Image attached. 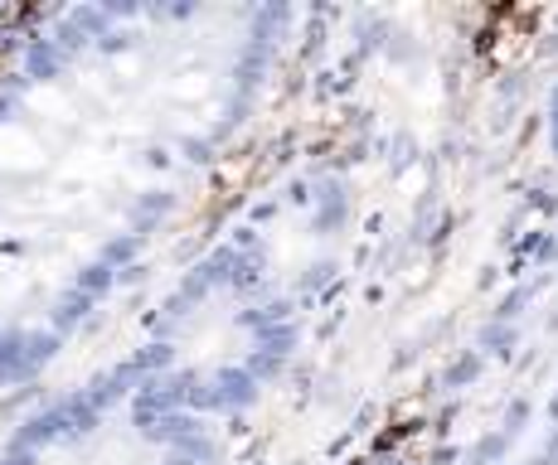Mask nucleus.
Returning <instances> with one entry per match:
<instances>
[{
	"mask_svg": "<svg viewBox=\"0 0 558 465\" xmlns=\"http://www.w3.org/2000/svg\"><path fill=\"white\" fill-rule=\"evenodd\" d=\"M549 146H554V156H558V107H554V117H549Z\"/></svg>",
	"mask_w": 558,
	"mask_h": 465,
	"instance_id": "obj_5",
	"label": "nucleus"
},
{
	"mask_svg": "<svg viewBox=\"0 0 558 465\" xmlns=\"http://www.w3.org/2000/svg\"><path fill=\"white\" fill-rule=\"evenodd\" d=\"M549 413H554V421H558V397H554V407H549Z\"/></svg>",
	"mask_w": 558,
	"mask_h": 465,
	"instance_id": "obj_6",
	"label": "nucleus"
},
{
	"mask_svg": "<svg viewBox=\"0 0 558 465\" xmlns=\"http://www.w3.org/2000/svg\"><path fill=\"white\" fill-rule=\"evenodd\" d=\"M481 374V354H461V359L447 369V383L452 388H461V383H471V378Z\"/></svg>",
	"mask_w": 558,
	"mask_h": 465,
	"instance_id": "obj_3",
	"label": "nucleus"
},
{
	"mask_svg": "<svg viewBox=\"0 0 558 465\" xmlns=\"http://www.w3.org/2000/svg\"><path fill=\"white\" fill-rule=\"evenodd\" d=\"M287 5L29 10L0 49V427L214 247L263 156Z\"/></svg>",
	"mask_w": 558,
	"mask_h": 465,
	"instance_id": "obj_1",
	"label": "nucleus"
},
{
	"mask_svg": "<svg viewBox=\"0 0 558 465\" xmlns=\"http://www.w3.org/2000/svg\"><path fill=\"white\" fill-rule=\"evenodd\" d=\"M25 15H29V10H5V5H0V49L15 39V29L25 25Z\"/></svg>",
	"mask_w": 558,
	"mask_h": 465,
	"instance_id": "obj_4",
	"label": "nucleus"
},
{
	"mask_svg": "<svg viewBox=\"0 0 558 465\" xmlns=\"http://www.w3.org/2000/svg\"><path fill=\"white\" fill-rule=\"evenodd\" d=\"M554 107H558V88H554Z\"/></svg>",
	"mask_w": 558,
	"mask_h": 465,
	"instance_id": "obj_7",
	"label": "nucleus"
},
{
	"mask_svg": "<svg viewBox=\"0 0 558 465\" xmlns=\"http://www.w3.org/2000/svg\"><path fill=\"white\" fill-rule=\"evenodd\" d=\"M219 267L204 253L122 340L0 427V465H229L239 417L277 378L292 326L223 350Z\"/></svg>",
	"mask_w": 558,
	"mask_h": 465,
	"instance_id": "obj_2",
	"label": "nucleus"
}]
</instances>
